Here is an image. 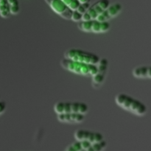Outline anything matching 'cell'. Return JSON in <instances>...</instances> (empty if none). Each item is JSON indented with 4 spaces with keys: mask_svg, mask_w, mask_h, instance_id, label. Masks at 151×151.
Here are the masks:
<instances>
[{
    "mask_svg": "<svg viewBox=\"0 0 151 151\" xmlns=\"http://www.w3.org/2000/svg\"><path fill=\"white\" fill-rule=\"evenodd\" d=\"M115 103L121 109L139 116H144L147 111V106L142 102L124 93L115 97Z\"/></svg>",
    "mask_w": 151,
    "mask_h": 151,
    "instance_id": "obj_1",
    "label": "cell"
},
{
    "mask_svg": "<svg viewBox=\"0 0 151 151\" xmlns=\"http://www.w3.org/2000/svg\"><path fill=\"white\" fill-rule=\"evenodd\" d=\"M60 66L69 72L85 77L92 78L97 72V65L75 61L66 58L60 60Z\"/></svg>",
    "mask_w": 151,
    "mask_h": 151,
    "instance_id": "obj_2",
    "label": "cell"
},
{
    "mask_svg": "<svg viewBox=\"0 0 151 151\" xmlns=\"http://www.w3.org/2000/svg\"><path fill=\"white\" fill-rule=\"evenodd\" d=\"M63 58L75 61L94 65H97L100 60V57L94 53L75 48L66 50Z\"/></svg>",
    "mask_w": 151,
    "mask_h": 151,
    "instance_id": "obj_3",
    "label": "cell"
},
{
    "mask_svg": "<svg viewBox=\"0 0 151 151\" xmlns=\"http://www.w3.org/2000/svg\"><path fill=\"white\" fill-rule=\"evenodd\" d=\"M55 113H81L86 114L88 111V106L83 102H58L54 106Z\"/></svg>",
    "mask_w": 151,
    "mask_h": 151,
    "instance_id": "obj_4",
    "label": "cell"
},
{
    "mask_svg": "<svg viewBox=\"0 0 151 151\" xmlns=\"http://www.w3.org/2000/svg\"><path fill=\"white\" fill-rule=\"evenodd\" d=\"M78 27L79 29L85 32L92 33H103L111 29L109 22H101L97 19L81 21L78 22Z\"/></svg>",
    "mask_w": 151,
    "mask_h": 151,
    "instance_id": "obj_5",
    "label": "cell"
},
{
    "mask_svg": "<svg viewBox=\"0 0 151 151\" xmlns=\"http://www.w3.org/2000/svg\"><path fill=\"white\" fill-rule=\"evenodd\" d=\"M107 146L105 139L98 142H90L87 141H78L66 147V150L69 151H100L104 150Z\"/></svg>",
    "mask_w": 151,
    "mask_h": 151,
    "instance_id": "obj_6",
    "label": "cell"
},
{
    "mask_svg": "<svg viewBox=\"0 0 151 151\" xmlns=\"http://www.w3.org/2000/svg\"><path fill=\"white\" fill-rule=\"evenodd\" d=\"M109 0H98L92 5H90L88 10L83 16V21L97 19V18L103 13V10L110 4Z\"/></svg>",
    "mask_w": 151,
    "mask_h": 151,
    "instance_id": "obj_7",
    "label": "cell"
},
{
    "mask_svg": "<svg viewBox=\"0 0 151 151\" xmlns=\"http://www.w3.org/2000/svg\"><path fill=\"white\" fill-rule=\"evenodd\" d=\"M50 8L66 20H71L72 11L63 1L61 0H45Z\"/></svg>",
    "mask_w": 151,
    "mask_h": 151,
    "instance_id": "obj_8",
    "label": "cell"
},
{
    "mask_svg": "<svg viewBox=\"0 0 151 151\" xmlns=\"http://www.w3.org/2000/svg\"><path fill=\"white\" fill-rule=\"evenodd\" d=\"M109 61L106 58H101L97 64V72L92 77V86L95 88H100L106 79Z\"/></svg>",
    "mask_w": 151,
    "mask_h": 151,
    "instance_id": "obj_9",
    "label": "cell"
},
{
    "mask_svg": "<svg viewBox=\"0 0 151 151\" xmlns=\"http://www.w3.org/2000/svg\"><path fill=\"white\" fill-rule=\"evenodd\" d=\"M74 137L78 141H87L90 142H98L104 139V137L101 133L84 129L77 130L74 134Z\"/></svg>",
    "mask_w": 151,
    "mask_h": 151,
    "instance_id": "obj_10",
    "label": "cell"
},
{
    "mask_svg": "<svg viewBox=\"0 0 151 151\" xmlns=\"http://www.w3.org/2000/svg\"><path fill=\"white\" fill-rule=\"evenodd\" d=\"M122 10V5L119 2L109 4L103 13L97 18V20L101 22H109L111 19L117 16Z\"/></svg>",
    "mask_w": 151,
    "mask_h": 151,
    "instance_id": "obj_11",
    "label": "cell"
},
{
    "mask_svg": "<svg viewBox=\"0 0 151 151\" xmlns=\"http://www.w3.org/2000/svg\"><path fill=\"white\" fill-rule=\"evenodd\" d=\"M58 120L62 123L79 124L85 119V114L81 113H62L57 114Z\"/></svg>",
    "mask_w": 151,
    "mask_h": 151,
    "instance_id": "obj_12",
    "label": "cell"
},
{
    "mask_svg": "<svg viewBox=\"0 0 151 151\" xmlns=\"http://www.w3.org/2000/svg\"><path fill=\"white\" fill-rule=\"evenodd\" d=\"M148 66H140L134 68L132 74L134 77L139 79H147Z\"/></svg>",
    "mask_w": 151,
    "mask_h": 151,
    "instance_id": "obj_13",
    "label": "cell"
},
{
    "mask_svg": "<svg viewBox=\"0 0 151 151\" xmlns=\"http://www.w3.org/2000/svg\"><path fill=\"white\" fill-rule=\"evenodd\" d=\"M11 15L7 0H0V16L3 19H7Z\"/></svg>",
    "mask_w": 151,
    "mask_h": 151,
    "instance_id": "obj_14",
    "label": "cell"
},
{
    "mask_svg": "<svg viewBox=\"0 0 151 151\" xmlns=\"http://www.w3.org/2000/svg\"><path fill=\"white\" fill-rule=\"evenodd\" d=\"M11 15H17L20 11L19 0H7Z\"/></svg>",
    "mask_w": 151,
    "mask_h": 151,
    "instance_id": "obj_15",
    "label": "cell"
},
{
    "mask_svg": "<svg viewBox=\"0 0 151 151\" xmlns=\"http://www.w3.org/2000/svg\"><path fill=\"white\" fill-rule=\"evenodd\" d=\"M61 1H63L72 10H76L81 4L78 0H61Z\"/></svg>",
    "mask_w": 151,
    "mask_h": 151,
    "instance_id": "obj_16",
    "label": "cell"
},
{
    "mask_svg": "<svg viewBox=\"0 0 151 151\" xmlns=\"http://www.w3.org/2000/svg\"><path fill=\"white\" fill-rule=\"evenodd\" d=\"M83 16V15L81 13H80V12H78L77 10H73V11H72V17H71V20L73 21V22H81V21H82Z\"/></svg>",
    "mask_w": 151,
    "mask_h": 151,
    "instance_id": "obj_17",
    "label": "cell"
},
{
    "mask_svg": "<svg viewBox=\"0 0 151 151\" xmlns=\"http://www.w3.org/2000/svg\"><path fill=\"white\" fill-rule=\"evenodd\" d=\"M90 6V2H86V3H81L80 5L78 6V8L76 9L78 12L82 13L83 15L86 12V10H88V8Z\"/></svg>",
    "mask_w": 151,
    "mask_h": 151,
    "instance_id": "obj_18",
    "label": "cell"
},
{
    "mask_svg": "<svg viewBox=\"0 0 151 151\" xmlns=\"http://www.w3.org/2000/svg\"><path fill=\"white\" fill-rule=\"evenodd\" d=\"M7 109V104L4 101H0V116Z\"/></svg>",
    "mask_w": 151,
    "mask_h": 151,
    "instance_id": "obj_19",
    "label": "cell"
},
{
    "mask_svg": "<svg viewBox=\"0 0 151 151\" xmlns=\"http://www.w3.org/2000/svg\"><path fill=\"white\" fill-rule=\"evenodd\" d=\"M147 78L151 79V66H148V72H147Z\"/></svg>",
    "mask_w": 151,
    "mask_h": 151,
    "instance_id": "obj_20",
    "label": "cell"
},
{
    "mask_svg": "<svg viewBox=\"0 0 151 151\" xmlns=\"http://www.w3.org/2000/svg\"><path fill=\"white\" fill-rule=\"evenodd\" d=\"M80 3H86V2H90L91 0H78Z\"/></svg>",
    "mask_w": 151,
    "mask_h": 151,
    "instance_id": "obj_21",
    "label": "cell"
}]
</instances>
